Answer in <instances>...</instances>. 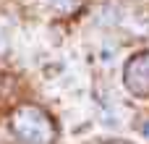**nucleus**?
Here are the masks:
<instances>
[{
  "label": "nucleus",
  "instance_id": "nucleus-1",
  "mask_svg": "<svg viewBox=\"0 0 149 144\" xmlns=\"http://www.w3.org/2000/svg\"><path fill=\"white\" fill-rule=\"evenodd\" d=\"M13 131L26 144H50V139H52L50 121H47V115L39 108H21V110H16Z\"/></svg>",
  "mask_w": 149,
  "mask_h": 144
},
{
  "label": "nucleus",
  "instance_id": "nucleus-2",
  "mask_svg": "<svg viewBox=\"0 0 149 144\" xmlns=\"http://www.w3.org/2000/svg\"><path fill=\"white\" fill-rule=\"evenodd\" d=\"M126 87L136 97H149V52H139L126 66Z\"/></svg>",
  "mask_w": 149,
  "mask_h": 144
},
{
  "label": "nucleus",
  "instance_id": "nucleus-3",
  "mask_svg": "<svg viewBox=\"0 0 149 144\" xmlns=\"http://www.w3.org/2000/svg\"><path fill=\"white\" fill-rule=\"evenodd\" d=\"M42 3L50 5L52 10H58V13H68V10H73L79 5V0H42Z\"/></svg>",
  "mask_w": 149,
  "mask_h": 144
},
{
  "label": "nucleus",
  "instance_id": "nucleus-4",
  "mask_svg": "<svg viewBox=\"0 0 149 144\" xmlns=\"http://www.w3.org/2000/svg\"><path fill=\"white\" fill-rule=\"evenodd\" d=\"M8 42H10V21L0 16V52L8 47Z\"/></svg>",
  "mask_w": 149,
  "mask_h": 144
}]
</instances>
